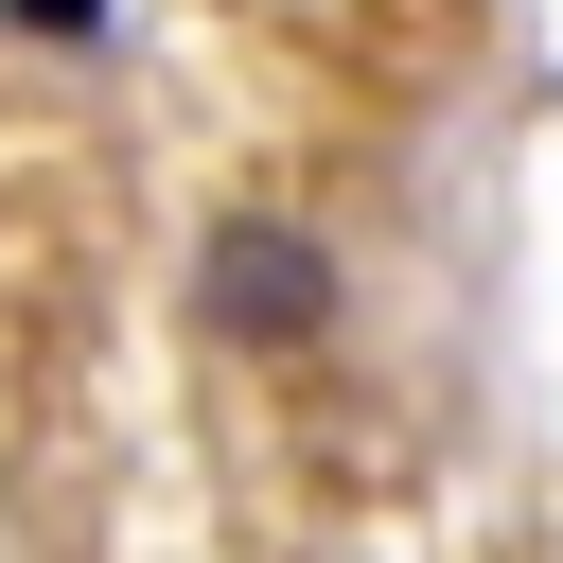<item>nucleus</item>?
Segmentation results:
<instances>
[{"label":"nucleus","instance_id":"nucleus-1","mask_svg":"<svg viewBox=\"0 0 563 563\" xmlns=\"http://www.w3.org/2000/svg\"><path fill=\"white\" fill-rule=\"evenodd\" d=\"M334 299H352V264H334L299 211H211V246H194V334H211V352L299 369V352L334 334Z\"/></svg>","mask_w":563,"mask_h":563},{"label":"nucleus","instance_id":"nucleus-2","mask_svg":"<svg viewBox=\"0 0 563 563\" xmlns=\"http://www.w3.org/2000/svg\"><path fill=\"white\" fill-rule=\"evenodd\" d=\"M18 35H106V0H0Z\"/></svg>","mask_w":563,"mask_h":563}]
</instances>
